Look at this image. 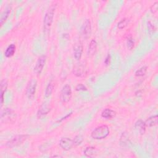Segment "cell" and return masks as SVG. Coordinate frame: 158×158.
<instances>
[{
    "mask_svg": "<svg viewBox=\"0 0 158 158\" xmlns=\"http://www.w3.org/2000/svg\"><path fill=\"white\" fill-rule=\"evenodd\" d=\"M109 132V128L106 125H103L96 127L92 132L91 136L95 140H102L108 136Z\"/></svg>",
    "mask_w": 158,
    "mask_h": 158,
    "instance_id": "6da1fadb",
    "label": "cell"
},
{
    "mask_svg": "<svg viewBox=\"0 0 158 158\" xmlns=\"http://www.w3.org/2000/svg\"><path fill=\"white\" fill-rule=\"evenodd\" d=\"M55 12V6H52L45 14L44 20H43V25L45 30H49L51 26V24L53 21L54 15Z\"/></svg>",
    "mask_w": 158,
    "mask_h": 158,
    "instance_id": "7a4b0ae2",
    "label": "cell"
},
{
    "mask_svg": "<svg viewBox=\"0 0 158 158\" xmlns=\"http://www.w3.org/2000/svg\"><path fill=\"white\" fill-rule=\"evenodd\" d=\"M29 137L27 135H19L14 137L12 139H11L6 143V146L10 148L14 147L18 145L21 144L24 141H26Z\"/></svg>",
    "mask_w": 158,
    "mask_h": 158,
    "instance_id": "3957f363",
    "label": "cell"
},
{
    "mask_svg": "<svg viewBox=\"0 0 158 158\" xmlns=\"http://www.w3.org/2000/svg\"><path fill=\"white\" fill-rule=\"evenodd\" d=\"M72 98V90L69 85H65L62 89L60 95V99L62 103L69 102Z\"/></svg>",
    "mask_w": 158,
    "mask_h": 158,
    "instance_id": "277c9868",
    "label": "cell"
},
{
    "mask_svg": "<svg viewBox=\"0 0 158 158\" xmlns=\"http://www.w3.org/2000/svg\"><path fill=\"white\" fill-rule=\"evenodd\" d=\"M37 86V81L34 78H32L28 83L26 88V95L29 99H32L34 97L36 93V88Z\"/></svg>",
    "mask_w": 158,
    "mask_h": 158,
    "instance_id": "5b68a950",
    "label": "cell"
},
{
    "mask_svg": "<svg viewBox=\"0 0 158 158\" xmlns=\"http://www.w3.org/2000/svg\"><path fill=\"white\" fill-rule=\"evenodd\" d=\"M81 35L84 39H88L91 35L92 24L89 19H87L81 27Z\"/></svg>",
    "mask_w": 158,
    "mask_h": 158,
    "instance_id": "8992f818",
    "label": "cell"
},
{
    "mask_svg": "<svg viewBox=\"0 0 158 158\" xmlns=\"http://www.w3.org/2000/svg\"><path fill=\"white\" fill-rule=\"evenodd\" d=\"M46 61H47L46 56L42 55L40 56L38 58L36 65L34 67V71L37 75H40L43 69V67L45 65V63H46Z\"/></svg>",
    "mask_w": 158,
    "mask_h": 158,
    "instance_id": "52a82bcc",
    "label": "cell"
},
{
    "mask_svg": "<svg viewBox=\"0 0 158 158\" xmlns=\"http://www.w3.org/2000/svg\"><path fill=\"white\" fill-rule=\"evenodd\" d=\"M59 145L63 150L68 151L74 147L75 144L73 140L67 137H64L61 139L59 141Z\"/></svg>",
    "mask_w": 158,
    "mask_h": 158,
    "instance_id": "ba28073f",
    "label": "cell"
},
{
    "mask_svg": "<svg viewBox=\"0 0 158 158\" xmlns=\"http://www.w3.org/2000/svg\"><path fill=\"white\" fill-rule=\"evenodd\" d=\"M83 53V45L81 41H77L74 46V55L76 60H81Z\"/></svg>",
    "mask_w": 158,
    "mask_h": 158,
    "instance_id": "9c48e42d",
    "label": "cell"
},
{
    "mask_svg": "<svg viewBox=\"0 0 158 158\" xmlns=\"http://www.w3.org/2000/svg\"><path fill=\"white\" fill-rule=\"evenodd\" d=\"M51 108L48 104L44 103L39 109L37 112V117L39 119H41L48 114V112L50 111Z\"/></svg>",
    "mask_w": 158,
    "mask_h": 158,
    "instance_id": "30bf717a",
    "label": "cell"
},
{
    "mask_svg": "<svg viewBox=\"0 0 158 158\" xmlns=\"http://www.w3.org/2000/svg\"><path fill=\"white\" fill-rule=\"evenodd\" d=\"M96 50H97V42L95 40H92L91 41H90L88 46V51H87L88 56H90V57L94 56V54L96 51Z\"/></svg>",
    "mask_w": 158,
    "mask_h": 158,
    "instance_id": "8fae6325",
    "label": "cell"
},
{
    "mask_svg": "<svg viewBox=\"0 0 158 158\" xmlns=\"http://www.w3.org/2000/svg\"><path fill=\"white\" fill-rule=\"evenodd\" d=\"M74 74L78 77H82L85 74V67L82 64H77L74 67Z\"/></svg>",
    "mask_w": 158,
    "mask_h": 158,
    "instance_id": "7c38bea8",
    "label": "cell"
},
{
    "mask_svg": "<svg viewBox=\"0 0 158 158\" xmlns=\"http://www.w3.org/2000/svg\"><path fill=\"white\" fill-rule=\"evenodd\" d=\"M116 115V112L110 109H105L102 113H101V116L103 118L106 119H111L112 118H114Z\"/></svg>",
    "mask_w": 158,
    "mask_h": 158,
    "instance_id": "4fadbf2b",
    "label": "cell"
},
{
    "mask_svg": "<svg viewBox=\"0 0 158 158\" xmlns=\"http://www.w3.org/2000/svg\"><path fill=\"white\" fill-rule=\"evenodd\" d=\"M135 129H136L141 135H143L145 133L146 131V125L144 122L141 120H139L138 121H137V122L135 123Z\"/></svg>",
    "mask_w": 158,
    "mask_h": 158,
    "instance_id": "5bb4252c",
    "label": "cell"
},
{
    "mask_svg": "<svg viewBox=\"0 0 158 158\" xmlns=\"http://www.w3.org/2000/svg\"><path fill=\"white\" fill-rule=\"evenodd\" d=\"M146 127H153L156 125H157V116L155 115V116H153L150 117H149L147 120H146L144 122Z\"/></svg>",
    "mask_w": 158,
    "mask_h": 158,
    "instance_id": "9a60e30c",
    "label": "cell"
},
{
    "mask_svg": "<svg viewBox=\"0 0 158 158\" xmlns=\"http://www.w3.org/2000/svg\"><path fill=\"white\" fill-rule=\"evenodd\" d=\"M11 7H8L3 11V13L2 14L1 18H0V24H1V26H3V24L5 22V21L7 20L8 17H9L11 13Z\"/></svg>",
    "mask_w": 158,
    "mask_h": 158,
    "instance_id": "2e32d148",
    "label": "cell"
},
{
    "mask_svg": "<svg viewBox=\"0 0 158 158\" xmlns=\"http://www.w3.org/2000/svg\"><path fill=\"white\" fill-rule=\"evenodd\" d=\"M84 154L87 157H93L97 154V151L95 147H92V146H90V147H87L85 150Z\"/></svg>",
    "mask_w": 158,
    "mask_h": 158,
    "instance_id": "e0dca14e",
    "label": "cell"
},
{
    "mask_svg": "<svg viewBox=\"0 0 158 158\" xmlns=\"http://www.w3.org/2000/svg\"><path fill=\"white\" fill-rule=\"evenodd\" d=\"M15 51H16V46L14 44H10L9 46L6 48V50L5 52V56L7 58L12 57V56L14 55Z\"/></svg>",
    "mask_w": 158,
    "mask_h": 158,
    "instance_id": "ac0fdd59",
    "label": "cell"
},
{
    "mask_svg": "<svg viewBox=\"0 0 158 158\" xmlns=\"http://www.w3.org/2000/svg\"><path fill=\"white\" fill-rule=\"evenodd\" d=\"M8 87V82L6 80H3L1 83V94H2V106L4 102V94L6 91V89Z\"/></svg>",
    "mask_w": 158,
    "mask_h": 158,
    "instance_id": "d6986e66",
    "label": "cell"
},
{
    "mask_svg": "<svg viewBox=\"0 0 158 158\" xmlns=\"http://www.w3.org/2000/svg\"><path fill=\"white\" fill-rule=\"evenodd\" d=\"M13 111L11 109L6 108L3 112L2 114V119H3L4 118L5 119H9V118H11L13 116Z\"/></svg>",
    "mask_w": 158,
    "mask_h": 158,
    "instance_id": "ffe728a7",
    "label": "cell"
},
{
    "mask_svg": "<svg viewBox=\"0 0 158 158\" xmlns=\"http://www.w3.org/2000/svg\"><path fill=\"white\" fill-rule=\"evenodd\" d=\"M146 71H147V67L143 66L136 71V72H135V75H136L137 77L143 76L145 75Z\"/></svg>",
    "mask_w": 158,
    "mask_h": 158,
    "instance_id": "44dd1931",
    "label": "cell"
},
{
    "mask_svg": "<svg viewBox=\"0 0 158 158\" xmlns=\"http://www.w3.org/2000/svg\"><path fill=\"white\" fill-rule=\"evenodd\" d=\"M129 20L127 19H123L122 20H121L119 23H118V28L119 29H123L125 27H126L129 24Z\"/></svg>",
    "mask_w": 158,
    "mask_h": 158,
    "instance_id": "7402d4cb",
    "label": "cell"
},
{
    "mask_svg": "<svg viewBox=\"0 0 158 158\" xmlns=\"http://www.w3.org/2000/svg\"><path fill=\"white\" fill-rule=\"evenodd\" d=\"M53 90V84H52V82H50L46 88V90H45V96H46V97H49L51 95Z\"/></svg>",
    "mask_w": 158,
    "mask_h": 158,
    "instance_id": "603a6c76",
    "label": "cell"
},
{
    "mask_svg": "<svg viewBox=\"0 0 158 158\" xmlns=\"http://www.w3.org/2000/svg\"><path fill=\"white\" fill-rule=\"evenodd\" d=\"M73 140H74L75 146H77V145L81 144L83 142L84 137L81 135H78L74 138V139Z\"/></svg>",
    "mask_w": 158,
    "mask_h": 158,
    "instance_id": "cb8c5ba5",
    "label": "cell"
},
{
    "mask_svg": "<svg viewBox=\"0 0 158 158\" xmlns=\"http://www.w3.org/2000/svg\"><path fill=\"white\" fill-rule=\"evenodd\" d=\"M127 47L130 50H132L134 47V41L132 37H129L127 39Z\"/></svg>",
    "mask_w": 158,
    "mask_h": 158,
    "instance_id": "d4e9b609",
    "label": "cell"
},
{
    "mask_svg": "<svg viewBox=\"0 0 158 158\" xmlns=\"http://www.w3.org/2000/svg\"><path fill=\"white\" fill-rule=\"evenodd\" d=\"M77 91H86V90H87L86 87L85 85H84L83 84H78L75 88Z\"/></svg>",
    "mask_w": 158,
    "mask_h": 158,
    "instance_id": "484cf974",
    "label": "cell"
},
{
    "mask_svg": "<svg viewBox=\"0 0 158 158\" xmlns=\"http://www.w3.org/2000/svg\"><path fill=\"white\" fill-rule=\"evenodd\" d=\"M158 2H156L154 5H153V6L151 7V11L155 14L156 13H157V9H158Z\"/></svg>",
    "mask_w": 158,
    "mask_h": 158,
    "instance_id": "4316f807",
    "label": "cell"
},
{
    "mask_svg": "<svg viewBox=\"0 0 158 158\" xmlns=\"http://www.w3.org/2000/svg\"><path fill=\"white\" fill-rule=\"evenodd\" d=\"M148 30L149 31L151 32H154V31L155 30V27L150 22H148Z\"/></svg>",
    "mask_w": 158,
    "mask_h": 158,
    "instance_id": "83f0119b",
    "label": "cell"
},
{
    "mask_svg": "<svg viewBox=\"0 0 158 158\" xmlns=\"http://www.w3.org/2000/svg\"><path fill=\"white\" fill-rule=\"evenodd\" d=\"M110 59H111L110 55L108 54V55L107 56V57H106V59H105V64H106L107 65H109V64H110Z\"/></svg>",
    "mask_w": 158,
    "mask_h": 158,
    "instance_id": "f1b7e54d",
    "label": "cell"
}]
</instances>
